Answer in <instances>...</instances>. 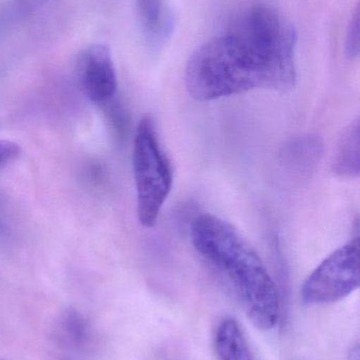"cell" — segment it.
<instances>
[{"instance_id":"1","label":"cell","mask_w":360,"mask_h":360,"mask_svg":"<svg viewBox=\"0 0 360 360\" xmlns=\"http://www.w3.org/2000/svg\"><path fill=\"white\" fill-rule=\"evenodd\" d=\"M297 32L276 8L243 11L219 36L197 49L185 69L192 98L211 101L249 91L295 86Z\"/></svg>"},{"instance_id":"2","label":"cell","mask_w":360,"mask_h":360,"mask_svg":"<svg viewBox=\"0 0 360 360\" xmlns=\"http://www.w3.org/2000/svg\"><path fill=\"white\" fill-rule=\"evenodd\" d=\"M192 241L230 283L252 323L261 330L273 329L280 319V295L261 258L242 235L222 218L204 214L192 224Z\"/></svg>"},{"instance_id":"3","label":"cell","mask_w":360,"mask_h":360,"mask_svg":"<svg viewBox=\"0 0 360 360\" xmlns=\"http://www.w3.org/2000/svg\"><path fill=\"white\" fill-rule=\"evenodd\" d=\"M133 173L139 224L152 228L170 193L173 168L150 117L143 118L137 126L133 146Z\"/></svg>"},{"instance_id":"4","label":"cell","mask_w":360,"mask_h":360,"mask_svg":"<svg viewBox=\"0 0 360 360\" xmlns=\"http://www.w3.org/2000/svg\"><path fill=\"white\" fill-rule=\"evenodd\" d=\"M359 285V238L355 237L313 271L302 287V300L311 306L331 304L351 295Z\"/></svg>"},{"instance_id":"5","label":"cell","mask_w":360,"mask_h":360,"mask_svg":"<svg viewBox=\"0 0 360 360\" xmlns=\"http://www.w3.org/2000/svg\"><path fill=\"white\" fill-rule=\"evenodd\" d=\"M78 79L86 96L99 105H107L116 96L118 79L109 49L92 44L78 59Z\"/></svg>"},{"instance_id":"6","label":"cell","mask_w":360,"mask_h":360,"mask_svg":"<svg viewBox=\"0 0 360 360\" xmlns=\"http://www.w3.org/2000/svg\"><path fill=\"white\" fill-rule=\"evenodd\" d=\"M215 348L219 360H256L240 326L232 319H224L218 325Z\"/></svg>"},{"instance_id":"7","label":"cell","mask_w":360,"mask_h":360,"mask_svg":"<svg viewBox=\"0 0 360 360\" xmlns=\"http://www.w3.org/2000/svg\"><path fill=\"white\" fill-rule=\"evenodd\" d=\"M53 336L57 344L63 348L69 350L85 348L90 342V323L78 311H65L55 323Z\"/></svg>"},{"instance_id":"8","label":"cell","mask_w":360,"mask_h":360,"mask_svg":"<svg viewBox=\"0 0 360 360\" xmlns=\"http://www.w3.org/2000/svg\"><path fill=\"white\" fill-rule=\"evenodd\" d=\"M334 171L336 174L345 179H355L359 176L360 172V128L359 120L349 124L344 131L335 160H334Z\"/></svg>"},{"instance_id":"9","label":"cell","mask_w":360,"mask_h":360,"mask_svg":"<svg viewBox=\"0 0 360 360\" xmlns=\"http://www.w3.org/2000/svg\"><path fill=\"white\" fill-rule=\"evenodd\" d=\"M139 20L150 37L160 36L165 27L164 0H135Z\"/></svg>"},{"instance_id":"10","label":"cell","mask_w":360,"mask_h":360,"mask_svg":"<svg viewBox=\"0 0 360 360\" xmlns=\"http://www.w3.org/2000/svg\"><path fill=\"white\" fill-rule=\"evenodd\" d=\"M359 8L357 6L349 21L346 34L345 50H346L347 56L350 58H354L359 53Z\"/></svg>"},{"instance_id":"11","label":"cell","mask_w":360,"mask_h":360,"mask_svg":"<svg viewBox=\"0 0 360 360\" xmlns=\"http://www.w3.org/2000/svg\"><path fill=\"white\" fill-rule=\"evenodd\" d=\"M20 155V148L12 141L0 139V169L8 166Z\"/></svg>"},{"instance_id":"12","label":"cell","mask_w":360,"mask_h":360,"mask_svg":"<svg viewBox=\"0 0 360 360\" xmlns=\"http://www.w3.org/2000/svg\"><path fill=\"white\" fill-rule=\"evenodd\" d=\"M349 360H360L359 359V347L355 346L354 348H352V351L350 353V359Z\"/></svg>"}]
</instances>
